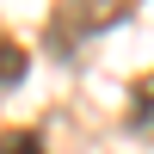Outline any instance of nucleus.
<instances>
[{"label":"nucleus","instance_id":"f257e3e1","mask_svg":"<svg viewBox=\"0 0 154 154\" xmlns=\"http://www.w3.org/2000/svg\"><path fill=\"white\" fill-rule=\"evenodd\" d=\"M136 6H142V0H62V6L49 12V49H80L86 37L111 31V25L130 19Z\"/></svg>","mask_w":154,"mask_h":154},{"label":"nucleus","instance_id":"f03ea898","mask_svg":"<svg viewBox=\"0 0 154 154\" xmlns=\"http://www.w3.org/2000/svg\"><path fill=\"white\" fill-rule=\"evenodd\" d=\"M25 68H31V56H25L12 37H0V93H6V86H19V80H25Z\"/></svg>","mask_w":154,"mask_h":154},{"label":"nucleus","instance_id":"7ed1b4c3","mask_svg":"<svg viewBox=\"0 0 154 154\" xmlns=\"http://www.w3.org/2000/svg\"><path fill=\"white\" fill-rule=\"evenodd\" d=\"M0 154H43L37 130H0Z\"/></svg>","mask_w":154,"mask_h":154},{"label":"nucleus","instance_id":"20e7f679","mask_svg":"<svg viewBox=\"0 0 154 154\" xmlns=\"http://www.w3.org/2000/svg\"><path fill=\"white\" fill-rule=\"evenodd\" d=\"M130 111H136V117H154V74H142V80H136V99H130Z\"/></svg>","mask_w":154,"mask_h":154}]
</instances>
